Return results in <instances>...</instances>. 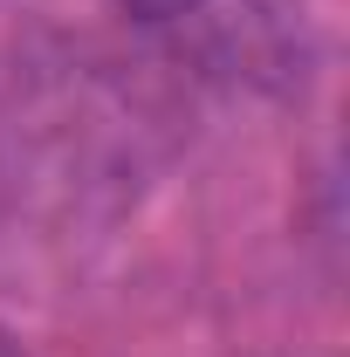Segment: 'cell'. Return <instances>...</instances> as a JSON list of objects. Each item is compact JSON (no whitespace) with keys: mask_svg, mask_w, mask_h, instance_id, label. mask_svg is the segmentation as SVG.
Listing matches in <instances>:
<instances>
[{"mask_svg":"<svg viewBox=\"0 0 350 357\" xmlns=\"http://www.w3.org/2000/svg\"><path fill=\"white\" fill-rule=\"evenodd\" d=\"M0 357H21V344H14V337H7V330H0Z\"/></svg>","mask_w":350,"mask_h":357,"instance_id":"2","label":"cell"},{"mask_svg":"<svg viewBox=\"0 0 350 357\" xmlns=\"http://www.w3.org/2000/svg\"><path fill=\"white\" fill-rule=\"evenodd\" d=\"M131 14H144V21H172V14H185V7H199V0H124Z\"/></svg>","mask_w":350,"mask_h":357,"instance_id":"1","label":"cell"}]
</instances>
